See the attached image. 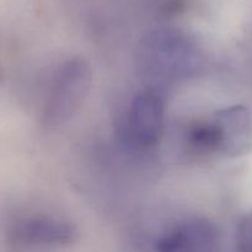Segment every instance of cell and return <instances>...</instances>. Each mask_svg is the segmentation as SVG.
Masks as SVG:
<instances>
[{
  "mask_svg": "<svg viewBox=\"0 0 252 252\" xmlns=\"http://www.w3.org/2000/svg\"><path fill=\"white\" fill-rule=\"evenodd\" d=\"M135 59L143 78L152 85L150 88L159 91L164 86L194 78L204 64L198 42L174 27L153 30L145 34L138 44Z\"/></svg>",
  "mask_w": 252,
  "mask_h": 252,
  "instance_id": "obj_1",
  "label": "cell"
},
{
  "mask_svg": "<svg viewBox=\"0 0 252 252\" xmlns=\"http://www.w3.org/2000/svg\"><path fill=\"white\" fill-rule=\"evenodd\" d=\"M93 81L88 61L73 58L65 62L56 74L44 103L42 122L47 128L65 125L85 101Z\"/></svg>",
  "mask_w": 252,
  "mask_h": 252,
  "instance_id": "obj_2",
  "label": "cell"
},
{
  "mask_svg": "<svg viewBox=\"0 0 252 252\" xmlns=\"http://www.w3.org/2000/svg\"><path fill=\"white\" fill-rule=\"evenodd\" d=\"M123 137L132 148L157 147L165 130V102L161 91L148 88L133 96L123 122Z\"/></svg>",
  "mask_w": 252,
  "mask_h": 252,
  "instance_id": "obj_3",
  "label": "cell"
},
{
  "mask_svg": "<svg viewBox=\"0 0 252 252\" xmlns=\"http://www.w3.org/2000/svg\"><path fill=\"white\" fill-rule=\"evenodd\" d=\"M220 243V234L213 221L206 218H189L162 234L154 244L161 252L214 251Z\"/></svg>",
  "mask_w": 252,
  "mask_h": 252,
  "instance_id": "obj_4",
  "label": "cell"
},
{
  "mask_svg": "<svg viewBox=\"0 0 252 252\" xmlns=\"http://www.w3.org/2000/svg\"><path fill=\"white\" fill-rule=\"evenodd\" d=\"M75 229L63 219L34 216L20 219L9 231V241L22 248L58 246L71 243Z\"/></svg>",
  "mask_w": 252,
  "mask_h": 252,
  "instance_id": "obj_5",
  "label": "cell"
},
{
  "mask_svg": "<svg viewBox=\"0 0 252 252\" xmlns=\"http://www.w3.org/2000/svg\"><path fill=\"white\" fill-rule=\"evenodd\" d=\"M221 138L220 154L240 155L246 150L250 140L251 120L248 108L235 105L223 108L213 116Z\"/></svg>",
  "mask_w": 252,
  "mask_h": 252,
  "instance_id": "obj_6",
  "label": "cell"
},
{
  "mask_svg": "<svg viewBox=\"0 0 252 252\" xmlns=\"http://www.w3.org/2000/svg\"><path fill=\"white\" fill-rule=\"evenodd\" d=\"M185 140L191 150L199 154L220 153L221 138L214 118L193 121L187 127Z\"/></svg>",
  "mask_w": 252,
  "mask_h": 252,
  "instance_id": "obj_7",
  "label": "cell"
},
{
  "mask_svg": "<svg viewBox=\"0 0 252 252\" xmlns=\"http://www.w3.org/2000/svg\"><path fill=\"white\" fill-rule=\"evenodd\" d=\"M236 245L240 251L252 252V212L244 217L236 230Z\"/></svg>",
  "mask_w": 252,
  "mask_h": 252,
  "instance_id": "obj_8",
  "label": "cell"
}]
</instances>
